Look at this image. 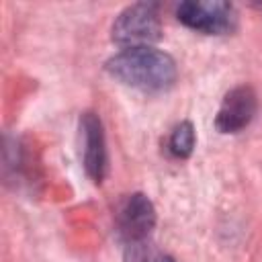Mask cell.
I'll list each match as a JSON object with an SVG mask.
<instances>
[{"mask_svg": "<svg viewBox=\"0 0 262 262\" xmlns=\"http://www.w3.org/2000/svg\"><path fill=\"white\" fill-rule=\"evenodd\" d=\"M106 70L115 80L139 90H166L178 74L174 59L154 47L123 49L106 61Z\"/></svg>", "mask_w": 262, "mask_h": 262, "instance_id": "1", "label": "cell"}, {"mask_svg": "<svg viewBox=\"0 0 262 262\" xmlns=\"http://www.w3.org/2000/svg\"><path fill=\"white\" fill-rule=\"evenodd\" d=\"M160 37L162 25L154 4H131L113 23V41L125 49L151 47Z\"/></svg>", "mask_w": 262, "mask_h": 262, "instance_id": "2", "label": "cell"}, {"mask_svg": "<svg viewBox=\"0 0 262 262\" xmlns=\"http://www.w3.org/2000/svg\"><path fill=\"white\" fill-rule=\"evenodd\" d=\"M176 16L182 25L205 35H223L231 31L235 12L229 2L221 0H186L176 8Z\"/></svg>", "mask_w": 262, "mask_h": 262, "instance_id": "3", "label": "cell"}, {"mask_svg": "<svg viewBox=\"0 0 262 262\" xmlns=\"http://www.w3.org/2000/svg\"><path fill=\"white\" fill-rule=\"evenodd\" d=\"M117 225H119L121 237L127 244L145 242L156 225V209L151 201L141 192L129 194L123 207L119 209Z\"/></svg>", "mask_w": 262, "mask_h": 262, "instance_id": "4", "label": "cell"}, {"mask_svg": "<svg viewBox=\"0 0 262 262\" xmlns=\"http://www.w3.org/2000/svg\"><path fill=\"white\" fill-rule=\"evenodd\" d=\"M256 113V94L250 86L229 90L217 111L215 125L221 133H237L250 125Z\"/></svg>", "mask_w": 262, "mask_h": 262, "instance_id": "5", "label": "cell"}, {"mask_svg": "<svg viewBox=\"0 0 262 262\" xmlns=\"http://www.w3.org/2000/svg\"><path fill=\"white\" fill-rule=\"evenodd\" d=\"M80 129L84 135V168L94 182H100L106 174V147L100 119L94 113H84Z\"/></svg>", "mask_w": 262, "mask_h": 262, "instance_id": "6", "label": "cell"}, {"mask_svg": "<svg viewBox=\"0 0 262 262\" xmlns=\"http://www.w3.org/2000/svg\"><path fill=\"white\" fill-rule=\"evenodd\" d=\"M125 262H176V260L170 258L168 254L160 252L156 246H151V244L145 239V242L127 244Z\"/></svg>", "mask_w": 262, "mask_h": 262, "instance_id": "7", "label": "cell"}, {"mask_svg": "<svg viewBox=\"0 0 262 262\" xmlns=\"http://www.w3.org/2000/svg\"><path fill=\"white\" fill-rule=\"evenodd\" d=\"M192 147H194V129H192V125L188 121H184L172 131L170 151L176 158H188L192 154Z\"/></svg>", "mask_w": 262, "mask_h": 262, "instance_id": "8", "label": "cell"}]
</instances>
